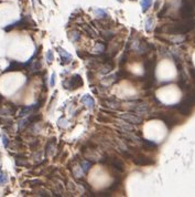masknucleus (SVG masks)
<instances>
[{
  "instance_id": "f257e3e1",
  "label": "nucleus",
  "mask_w": 195,
  "mask_h": 197,
  "mask_svg": "<svg viewBox=\"0 0 195 197\" xmlns=\"http://www.w3.org/2000/svg\"><path fill=\"white\" fill-rule=\"evenodd\" d=\"M64 85L67 90H76L78 87H83V80L80 74H74L67 79L66 82H64Z\"/></svg>"
},
{
  "instance_id": "f03ea898",
  "label": "nucleus",
  "mask_w": 195,
  "mask_h": 197,
  "mask_svg": "<svg viewBox=\"0 0 195 197\" xmlns=\"http://www.w3.org/2000/svg\"><path fill=\"white\" fill-rule=\"evenodd\" d=\"M119 119L128 123H131V124H140L142 122V119L139 115H136V114L130 113V112H125V113L119 114Z\"/></svg>"
},
{
  "instance_id": "7ed1b4c3",
  "label": "nucleus",
  "mask_w": 195,
  "mask_h": 197,
  "mask_svg": "<svg viewBox=\"0 0 195 197\" xmlns=\"http://www.w3.org/2000/svg\"><path fill=\"white\" fill-rule=\"evenodd\" d=\"M116 126L118 127L119 132L121 133H127V134H130L134 131V125L131 124V123H128V122H122V121H117L116 122Z\"/></svg>"
},
{
  "instance_id": "20e7f679",
  "label": "nucleus",
  "mask_w": 195,
  "mask_h": 197,
  "mask_svg": "<svg viewBox=\"0 0 195 197\" xmlns=\"http://www.w3.org/2000/svg\"><path fill=\"white\" fill-rule=\"evenodd\" d=\"M132 161L134 162V164L139 165V166L150 165L153 163V161H151L149 157H147V156H144V155H141V154H139V155H137V156H134V157H132Z\"/></svg>"
},
{
  "instance_id": "39448f33",
  "label": "nucleus",
  "mask_w": 195,
  "mask_h": 197,
  "mask_svg": "<svg viewBox=\"0 0 195 197\" xmlns=\"http://www.w3.org/2000/svg\"><path fill=\"white\" fill-rule=\"evenodd\" d=\"M149 110H150L149 105H148L147 103H144V102L137 104V105H136V107H134V109H132V111H134V113H137L138 115H140V117H142V115H146V114H148Z\"/></svg>"
},
{
  "instance_id": "423d86ee",
  "label": "nucleus",
  "mask_w": 195,
  "mask_h": 197,
  "mask_svg": "<svg viewBox=\"0 0 195 197\" xmlns=\"http://www.w3.org/2000/svg\"><path fill=\"white\" fill-rule=\"evenodd\" d=\"M58 54L61 57V63L62 64H67V63H70L72 61V55L66 52L64 49L62 48H58Z\"/></svg>"
},
{
  "instance_id": "0eeeda50",
  "label": "nucleus",
  "mask_w": 195,
  "mask_h": 197,
  "mask_svg": "<svg viewBox=\"0 0 195 197\" xmlns=\"http://www.w3.org/2000/svg\"><path fill=\"white\" fill-rule=\"evenodd\" d=\"M22 69H24V64L20 63L18 61H11L10 65L5 70V72H13V71H21Z\"/></svg>"
},
{
  "instance_id": "6e6552de",
  "label": "nucleus",
  "mask_w": 195,
  "mask_h": 197,
  "mask_svg": "<svg viewBox=\"0 0 195 197\" xmlns=\"http://www.w3.org/2000/svg\"><path fill=\"white\" fill-rule=\"evenodd\" d=\"M109 164L119 172H124V163L117 158H109Z\"/></svg>"
},
{
  "instance_id": "1a4fd4ad",
  "label": "nucleus",
  "mask_w": 195,
  "mask_h": 197,
  "mask_svg": "<svg viewBox=\"0 0 195 197\" xmlns=\"http://www.w3.org/2000/svg\"><path fill=\"white\" fill-rule=\"evenodd\" d=\"M82 102H83L85 105H86L88 109H93L95 107V101L90 94H85L83 97H82Z\"/></svg>"
},
{
  "instance_id": "9d476101",
  "label": "nucleus",
  "mask_w": 195,
  "mask_h": 197,
  "mask_svg": "<svg viewBox=\"0 0 195 197\" xmlns=\"http://www.w3.org/2000/svg\"><path fill=\"white\" fill-rule=\"evenodd\" d=\"M105 104H106V107H110V109H114V110H118L119 107H120V103L116 100L115 97H112V99H109V100H106Z\"/></svg>"
},
{
  "instance_id": "9b49d317",
  "label": "nucleus",
  "mask_w": 195,
  "mask_h": 197,
  "mask_svg": "<svg viewBox=\"0 0 195 197\" xmlns=\"http://www.w3.org/2000/svg\"><path fill=\"white\" fill-rule=\"evenodd\" d=\"M54 147H55V140L52 139V140H50L48 142V144H46V147H45V155L48 156V155H50V154H52L53 151H54Z\"/></svg>"
},
{
  "instance_id": "f8f14e48",
  "label": "nucleus",
  "mask_w": 195,
  "mask_h": 197,
  "mask_svg": "<svg viewBox=\"0 0 195 197\" xmlns=\"http://www.w3.org/2000/svg\"><path fill=\"white\" fill-rule=\"evenodd\" d=\"M142 144H143V146L146 147V149H156L157 147V143H154V142H152V141H149V140H144V139H142Z\"/></svg>"
},
{
  "instance_id": "ddd939ff",
  "label": "nucleus",
  "mask_w": 195,
  "mask_h": 197,
  "mask_svg": "<svg viewBox=\"0 0 195 197\" xmlns=\"http://www.w3.org/2000/svg\"><path fill=\"white\" fill-rule=\"evenodd\" d=\"M16 164L18 165V166H24V165H28V161H27L26 156L17 155L16 156Z\"/></svg>"
},
{
  "instance_id": "4468645a",
  "label": "nucleus",
  "mask_w": 195,
  "mask_h": 197,
  "mask_svg": "<svg viewBox=\"0 0 195 197\" xmlns=\"http://www.w3.org/2000/svg\"><path fill=\"white\" fill-rule=\"evenodd\" d=\"M95 13L97 15V17H98L99 19H107V18H108V13H107V11L104 9H100V8L95 9Z\"/></svg>"
},
{
  "instance_id": "2eb2a0df",
  "label": "nucleus",
  "mask_w": 195,
  "mask_h": 197,
  "mask_svg": "<svg viewBox=\"0 0 195 197\" xmlns=\"http://www.w3.org/2000/svg\"><path fill=\"white\" fill-rule=\"evenodd\" d=\"M90 166H92V163L90 161H87V159H85V161H83L80 163V167H82L83 173H86V172L90 171Z\"/></svg>"
},
{
  "instance_id": "dca6fc26",
  "label": "nucleus",
  "mask_w": 195,
  "mask_h": 197,
  "mask_svg": "<svg viewBox=\"0 0 195 197\" xmlns=\"http://www.w3.org/2000/svg\"><path fill=\"white\" fill-rule=\"evenodd\" d=\"M152 5V0H141V8H142V11L146 12L149 8Z\"/></svg>"
},
{
  "instance_id": "f3484780",
  "label": "nucleus",
  "mask_w": 195,
  "mask_h": 197,
  "mask_svg": "<svg viewBox=\"0 0 195 197\" xmlns=\"http://www.w3.org/2000/svg\"><path fill=\"white\" fill-rule=\"evenodd\" d=\"M102 37H104L106 40H110L112 37H114V32H112V30L106 29V30H104V31H102Z\"/></svg>"
},
{
  "instance_id": "a211bd4d",
  "label": "nucleus",
  "mask_w": 195,
  "mask_h": 197,
  "mask_svg": "<svg viewBox=\"0 0 195 197\" xmlns=\"http://www.w3.org/2000/svg\"><path fill=\"white\" fill-rule=\"evenodd\" d=\"M106 49V45H104V43H102V42H98L96 44V47H95V52H97V53H102V52L105 51Z\"/></svg>"
},
{
  "instance_id": "6ab92c4d",
  "label": "nucleus",
  "mask_w": 195,
  "mask_h": 197,
  "mask_svg": "<svg viewBox=\"0 0 195 197\" xmlns=\"http://www.w3.org/2000/svg\"><path fill=\"white\" fill-rule=\"evenodd\" d=\"M152 23H153V19H152V18H148L147 21H146V30H147V31H151Z\"/></svg>"
},
{
  "instance_id": "aec40b11",
  "label": "nucleus",
  "mask_w": 195,
  "mask_h": 197,
  "mask_svg": "<svg viewBox=\"0 0 195 197\" xmlns=\"http://www.w3.org/2000/svg\"><path fill=\"white\" fill-rule=\"evenodd\" d=\"M85 31H86V32L88 33V36L92 37V38H95V37H96V32H95L92 28H90L88 26L85 27Z\"/></svg>"
},
{
  "instance_id": "412c9836",
  "label": "nucleus",
  "mask_w": 195,
  "mask_h": 197,
  "mask_svg": "<svg viewBox=\"0 0 195 197\" xmlns=\"http://www.w3.org/2000/svg\"><path fill=\"white\" fill-rule=\"evenodd\" d=\"M7 181H8V178H7L6 174H5V173H2V172H0V185L6 184Z\"/></svg>"
},
{
  "instance_id": "4be33fe9",
  "label": "nucleus",
  "mask_w": 195,
  "mask_h": 197,
  "mask_svg": "<svg viewBox=\"0 0 195 197\" xmlns=\"http://www.w3.org/2000/svg\"><path fill=\"white\" fill-rule=\"evenodd\" d=\"M29 184L31 187H34V186H40V185H42V182L39 181V179H33V181H30Z\"/></svg>"
},
{
  "instance_id": "5701e85b",
  "label": "nucleus",
  "mask_w": 195,
  "mask_h": 197,
  "mask_svg": "<svg viewBox=\"0 0 195 197\" xmlns=\"http://www.w3.org/2000/svg\"><path fill=\"white\" fill-rule=\"evenodd\" d=\"M53 52L51 51V50H49L48 52H46V61L49 62V63H51L52 61H53Z\"/></svg>"
},
{
  "instance_id": "b1692460",
  "label": "nucleus",
  "mask_w": 195,
  "mask_h": 197,
  "mask_svg": "<svg viewBox=\"0 0 195 197\" xmlns=\"http://www.w3.org/2000/svg\"><path fill=\"white\" fill-rule=\"evenodd\" d=\"M36 193H38L39 196H44V197L50 196V193H49V192H46V191H44V189H39Z\"/></svg>"
},
{
  "instance_id": "393cba45",
  "label": "nucleus",
  "mask_w": 195,
  "mask_h": 197,
  "mask_svg": "<svg viewBox=\"0 0 195 197\" xmlns=\"http://www.w3.org/2000/svg\"><path fill=\"white\" fill-rule=\"evenodd\" d=\"M71 38H72L73 41H76V40L80 39V33L76 32V31H73V32L71 33Z\"/></svg>"
},
{
  "instance_id": "a878e982",
  "label": "nucleus",
  "mask_w": 195,
  "mask_h": 197,
  "mask_svg": "<svg viewBox=\"0 0 195 197\" xmlns=\"http://www.w3.org/2000/svg\"><path fill=\"white\" fill-rule=\"evenodd\" d=\"M2 143L5 147H7V146L9 145V140H8V137L6 135H2Z\"/></svg>"
},
{
  "instance_id": "bb28decb",
  "label": "nucleus",
  "mask_w": 195,
  "mask_h": 197,
  "mask_svg": "<svg viewBox=\"0 0 195 197\" xmlns=\"http://www.w3.org/2000/svg\"><path fill=\"white\" fill-rule=\"evenodd\" d=\"M55 77H56L55 73H53L51 77V80H50V85H51V87H54L55 85Z\"/></svg>"
},
{
  "instance_id": "cd10ccee",
  "label": "nucleus",
  "mask_w": 195,
  "mask_h": 197,
  "mask_svg": "<svg viewBox=\"0 0 195 197\" xmlns=\"http://www.w3.org/2000/svg\"><path fill=\"white\" fill-rule=\"evenodd\" d=\"M117 1H119V2H124V0H117Z\"/></svg>"
}]
</instances>
